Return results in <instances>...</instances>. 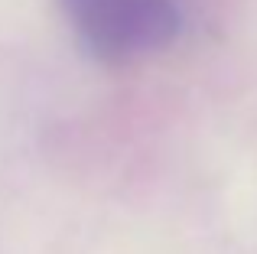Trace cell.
I'll return each mask as SVG.
<instances>
[{
  "instance_id": "1",
  "label": "cell",
  "mask_w": 257,
  "mask_h": 254,
  "mask_svg": "<svg viewBox=\"0 0 257 254\" xmlns=\"http://www.w3.org/2000/svg\"><path fill=\"white\" fill-rule=\"evenodd\" d=\"M78 39L104 62H131L179 33L173 0H59Z\"/></svg>"
}]
</instances>
